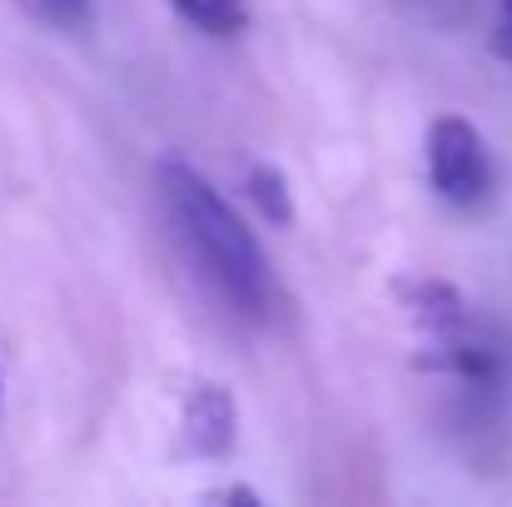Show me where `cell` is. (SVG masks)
<instances>
[{"label": "cell", "mask_w": 512, "mask_h": 507, "mask_svg": "<svg viewBox=\"0 0 512 507\" xmlns=\"http://www.w3.org/2000/svg\"><path fill=\"white\" fill-rule=\"evenodd\" d=\"M160 194L174 229L199 264V274L219 289V299L244 319H269L279 309V279L259 244V234L244 224V214L189 165V160H160Z\"/></svg>", "instance_id": "1"}, {"label": "cell", "mask_w": 512, "mask_h": 507, "mask_svg": "<svg viewBox=\"0 0 512 507\" xmlns=\"http://www.w3.org/2000/svg\"><path fill=\"white\" fill-rule=\"evenodd\" d=\"M423 160H428V184L443 204L483 209L493 199L498 169H493V150H488V140L478 135L473 120L438 115L423 135Z\"/></svg>", "instance_id": "2"}, {"label": "cell", "mask_w": 512, "mask_h": 507, "mask_svg": "<svg viewBox=\"0 0 512 507\" xmlns=\"http://www.w3.org/2000/svg\"><path fill=\"white\" fill-rule=\"evenodd\" d=\"M234 428H239V413H234V393L224 383H194L184 393V408H179L184 453H194V458H224L234 448Z\"/></svg>", "instance_id": "3"}, {"label": "cell", "mask_w": 512, "mask_h": 507, "mask_svg": "<svg viewBox=\"0 0 512 507\" xmlns=\"http://www.w3.org/2000/svg\"><path fill=\"white\" fill-rule=\"evenodd\" d=\"M393 299L403 304V314L423 329V338L458 334L473 324V304L463 299L458 284L448 279H393Z\"/></svg>", "instance_id": "4"}, {"label": "cell", "mask_w": 512, "mask_h": 507, "mask_svg": "<svg viewBox=\"0 0 512 507\" xmlns=\"http://www.w3.org/2000/svg\"><path fill=\"white\" fill-rule=\"evenodd\" d=\"M244 189H249V204L269 219V224H294V194H289V179L279 174L274 165H249L244 169Z\"/></svg>", "instance_id": "5"}, {"label": "cell", "mask_w": 512, "mask_h": 507, "mask_svg": "<svg viewBox=\"0 0 512 507\" xmlns=\"http://www.w3.org/2000/svg\"><path fill=\"white\" fill-rule=\"evenodd\" d=\"M170 5L204 35H239L249 25V0H170Z\"/></svg>", "instance_id": "6"}, {"label": "cell", "mask_w": 512, "mask_h": 507, "mask_svg": "<svg viewBox=\"0 0 512 507\" xmlns=\"http://www.w3.org/2000/svg\"><path fill=\"white\" fill-rule=\"evenodd\" d=\"M488 45H493V55H498V60H508L512 65V0H498L493 25H488Z\"/></svg>", "instance_id": "7"}, {"label": "cell", "mask_w": 512, "mask_h": 507, "mask_svg": "<svg viewBox=\"0 0 512 507\" xmlns=\"http://www.w3.org/2000/svg\"><path fill=\"white\" fill-rule=\"evenodd\" d=\"M204 498H209V503H244V507H259V503H264L254 488H209Z\"/></svg>", "instance_id": "8"}, {"label": "cell", "mask_w": 512, "mask_h": 507, "mask_svg": "<svg viewBox=\"0 0 512 507\" xmlns=\"http://www.w3.org/2000/svg\"><path fill=\"white\" fill-rule=\"evenodd\" d=\"M60 20H80V10H85V0H45Z\"/></svg>", "instance_id": "9"}]
</instances>
